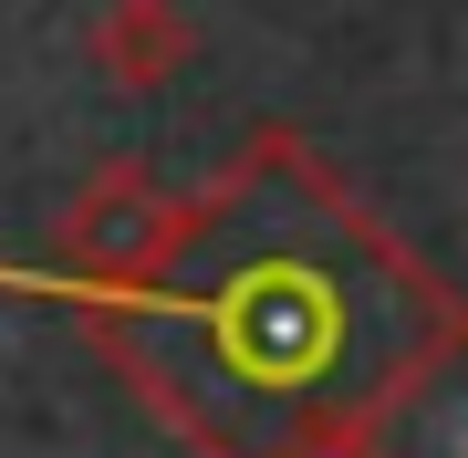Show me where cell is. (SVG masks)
Returning <instances> with one entry per match:
<instances>
[{
	"instance_id": "1",
	"label": "cell",
	"mask_w": 468,
	"mask_h": 458,
	"mask_svg": "<svg viewBox=\"0 0 468 458\" xmlns=\"http://www.w3.org/2000/svg\"><path fill=\"white\" fill-rule=\"evenodd\" d=\"M354 282L365 272H344V261H313V250H261V261H239L218 292H198V334H208V355L239 375V386H261V396H302V386H323L344 355H354Z\"/></svg>"
}]
</instances>
